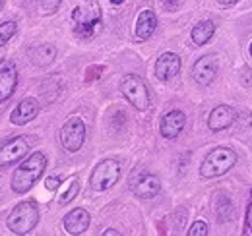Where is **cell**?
I'll return each mask as SVG.
<instances>
[{"mask_svg":"<svg viewBox=\"0 0 252 236\" xmlns=\"http://www.w3.org/2000/svg\"><path fill=\"white\" fill-rule=\"evenodd\" d=\"M45 167H47V157L43 153H33L30 155L14 173L12 177V190L18 192V194H24L32 188L33 184L41 178V175L45 173Z\"/></svg>","mask_w":252,"mask_h":236,"instance_id":"1","label":"cell"},{"mask_svg":"<svg viewBox=\"0 0 252 236\" xmlns=\"http://www.w3.org/2000/svg\"><path fill=\"white\" fill-rule=\"evenodd\" d=\"M72 20L80 37H92L101 22V8L97 0H74Z\"/></svg>","mask_w":252,"mask_h":236,"instance_id":"2","label":"cell"},{"mask_svg":"<svg viewBox=\"0 0 252 236\" xmlns=\"http://www.w3.org/2000/svg\"><path fill=\"white\" fill-rule=\"evenodd\" d=\"M237 163V153L229 148H216L210 151L200 167V175L204 178H216L225 175Z\"/></svg>","mask_w":252,"mask_h":236,"instance_id":"3","label":"cell"},{"mask_svg":"<svg viewBox=\"0 0 252 236\" xmlns=\"http://www.w3.org/2000/svg\"><path fill=\"white\" fill-rule=\"evenodd\" d=\"M39 223V209L35 202H22L8 217V229L14 235H28Z\"/></svg>","mask_w":252,"mask_h":236,"instance_id":"4","label":"cell"},{"mask_svg":"<svg viewBox=\"0 0 252 236\" xmlns=\"http://www.w3.org/2000/svg\"><path fill=\"white\" fill-rule=\"evenodd\" d=\"M121 91L130 101V105H134L138 111H148L150 109V93H148L146 84L142 82V78H138L134 74L125 76V80L121 84Z\"/></svg>","mask_w":252,"mask_h":236,"instance_id":"5","label":"cell"},{"mask_svg":"<svg viewBox=\"0 0 252 236\" xmlns=\"http://www.w3.org/2000/svg\"><path fill=\"white\" fill-rule=\"evenodd\" d=\"M119 178H121V163L115 159H107L95 167L90 182H92V188L95 192H105V190L113 188L119 182Z\"/></svg>","mask_w":252,"mask_h":236,"instance_id":"6","label":"cell"},{"mask_svg":"<svg viewBox=\"0 0 252 236\" xmlns=\"http://www.w3.org/2000/svg\"><path fill=\"white\" fill-rule=\"evenodd\" d=\"M84 140H86V124L84 120L78 117L68 118L66 124L61 130V142L66 151L74 153V151H80V148L84 146Z\"/></svg>","mask_w":252,"mask_h":236,"instance_id":"7","label":"cell"},{"mask_svg":"<svg viewBox=\"0 0 252 236\" xmlns=\"http://www.w3.org/2000/svg\"><path fill=\"white\" fill-rule=\"evenodd\" d=\"M18 86V70L12 60H0V103L10 99Z\"/></svg>","mask_w":252,"mask_h":236,"instance_id":"8","label":"cell"},{"mask_svg":"<svg viewBox=\"0 0 252 236\" xmlns=\"http://www.w3.org/2000/svg\"><path fill=\"white\" fill-rule=\"evenodd\" d=\"M218 74V59L214 55H206L202 59H198V62L192 68V78L200 84V86H208L214 82Z\"/></svg>","mask_w":252,"mask_h":236,"instance_id":"9","label":"cell"},{"mask_svg":"<svg viewBox=\"0 0 252 236\" xmlns=\"http://www.w3.org/2000/svg\"><path fill=\"white\" fill-rule=\"evenodd\" d=\"M161 190V182L156 175H150V173H142L138 178L132 180V192L142 198V200H150V198H156Z\"/></svg>","mask_w":252,"mask_h":236,"instance_id":"10","label":"cell"},{"mask_svg":"<svg viewBox=\"0 0 252 236\" xmlns=\"http://www.w3.org/2000/svg\"><path fill=\"white\" fill-rule=\"evenodd\" d=\"M181 70V59L175 53H165L158 59L156 64V76L161 82H169L173 80Z\"/></svg>","mask_w":252,"mask_h":236,"instance_id":"11","label":"cell"},{"mask_svg":"<svg viewBox=\"0 0 252 236\" xmlns=\"http://www.w3.org/2000/svg\"><path fill=\"white\" fill-rule=\"evenodd\" d=\"M185 122H187V117L181 113V111H171L167 113L163 120H161V136L167 138V140H175L183 128H185Z\"/></svg>","mask_w":252,"mask_h":236,"instance_id":"12","label":"cell"},{"mask_svg":"<svg viewBox=\"0 0 252 236\" xmlns=\"http://www.w3.org/2000/svg\"><path fill=\"white\" fill-rule=\"evenodd\" d=\"M28 153V142L24 138H14L0 148V165H12Z\"/></svg>","mask_w":252,"mask_h":236,"instance_id":"13","label":"cell"},{"mask_svg":"<svg viewBox=\"0 0 252 236\" xmlns=\"http://www.w3.org/2000/svg\"><path fill=\"white\" fill-rule=\"evenodd\" d=\"M90 227V213L86 209H74L64 217V231L68 235H82Z\"/></svg>","mask_w":252,"mask_h":236,"instance_id":"14","label":"cell"},{"mask_svg":"<svg viewBox=\"0 0 252 236\" xmlns=\"http://www.w3.org/2000/svg\"><path fill=\"white\" fill-rule=\"evenodd\" d=\"M39 115V103L35 99H24L10 115V120L16 124V126H22V124H28L32 122L33 118Z\"/></svg>","mask_w":252,"mask_h":236,"instance_id":"15","label":"cell"},{"mask_svg":"<svg viewBox=\"0 0 252 236\" xmlns=\"http://www.w3.org/2000/svg\"><path fill=\"white\" fill-rule=\"evenodd\" d=\"M235 109L229 107V105H220L212 111L210 115V120H208V126L214 130V132H220V130H225L227 126H231L235 122Z\"/></svg>","mask_w":252,"mask_h":236,"instance_id":"16","label":"cell"},{"mask_svg":"<svg viewBox=\"0 0 252 236\" xmlns=\"http://www.w3.org/2000/svg\"><path fill=\"white\" fill-rule=\"evenodd\" d=\"M158 28V18L152 10H142L136 22V39L146 41L154 35V31Z\"/></svg>","mask_w":252,"mask_h":236,"instance_id":"17","label":"cell"},{"mask_svg":"<svg viewBox=\"0 0 252 236\" xmlns=\"http://www.w3.org/2000/svg\"><path fill=\"white\" fill-rule=\"evenodd\" d=\"M30 60H32L35 66H49L53 60L57 59V47L51 45V43H43V45H37L30 49Z\"/></svg>","mask_w":252,"mask_h":236,"instance_id":"18","label":"cell"},{"mask_svg":"<svg viewBox=\"0 0 252 236\" xmlns=\"http://www.w3.org/2000/svg\"><path fill=\"white\" fill-rule=\"evenodd\" d=\"M214 33H216V26L212 24V22H200L192 33H190V37H192V41L196 43V45H206L212 37H214Z\"/></svg>","mask_w":252,"mask_h":236,"instance_id":"19","label":"cell"},{"mask_svg":"<svg viewBox=\"0 0 252 236\" xmlns=\"http://www.w3.org/2000/svg\"><path fill=\"white\" fill-rule=\"evenodd\" d=\"M14 35H16V24H14V22H4V24H0V47L6 45Z\"/></svg>","mask_w":252,"mask_h":236,"instance_id":"20","label":"cell"},{"mask_svg":"<svg viewBox=\"0 0 252 236\" xmlns=\"http://www.w3.org/2000/svg\"><path fill=\"white\" fill-rule=\"evenodd\" d=\"M78 192H80V182L74 178V180H70V188L64 192L63 196H61V206H66V204H70L76 196H78Z\"/></svg>","mask_w":252,"mask_h":236,"instance_id":"21","label":"cell"},{"mask_svg":"<svg viewBox=\"0 0 252 236\" xmlns=\"http://www.w3.org/2000/svg\"><path fill=\"white\" fill-rule=\"evenodd\" d=\"M190 236H206L208 235V225L204 223V221H196L194 225H192V229L189 231Z\"/></svg>","mask_w":252,"mask_h":236,"instance_id":"22","label":"cell"},{"mask_svg":"<svg viewBox=\"0 0 252 236\" xmlns=\"http://www.w3.org/2000/svg\"><path fill=\"white\" fill-rule=\"evenodd\" d=\"M63 0H41V6H43V12L45 14H55L57 8L61 6Z\"/></svg>","mask_w":252,"mask_h":236,"instance_id":"23","label":"cell"},{"mask_svg":"<svg viewBox=\"0 0 252 236\" xmlns=\"http://www.w3.org/2000/svg\"><path fill=\"white\" fill-rule=\"evenodd\" d=\"M161 4H163V8H165L167 12H173V10H177V8H179L181 0H161Z\"/></svg>","mask_w":252,"mask_h":236,"instance_id":"24","label":"cell"},{"mask_svg":"<svg viewBox=\"0 0 252 236\" xmlns=\"http://www.w3.org/2000/svg\"><path fill=\"white\" fill-rule=\"evenodd\" d=\"M247 229L252 235V194H251V202H249V209H247Z\"/></svg>","mask_w":252,"mask_h":236,"instance_id":"25","label":"cell"},{"mask_svg":"<svg viewBox=\"0 0 252 236\" xmlns=\"http://www.w3.org/2000/svg\"><path fill=\"white\" fill-rule=\"evenodd\" d=\"M59 186H61V178H59V177L47 178V188H49V190H57Z\"/></svg>","mask_w":252,"mask_h":236,"instance_id":"26","label":"cell"},{"mask_svg":"<svg viewBox=\"0 0 252 236\" xmlns=\"http://www.w3.org/2000/svg\"><path fill=\"white\" fill-rule=\"evenodd\" d=\"M220 4H223V6H231V4H237L239 0H218Z\"/></svg>","mask_w":252,"mask_h":236,"instance_id":"27","label":"cell"},{"mask_svg":"<svg viewBox=\"0 0 252 236\" xmlns=\"http://www.w3.org/2000/svg\"><path fill=\"white\" fill-rule=\"evenodd\" d=\"M103 235H105V236H117L119 233H117V231H105Z\"/></svg>","mask_w":252,"mask_h":236,"instance_id":"28","label":"cell"},{"mask_svg":"<svg viewBox=\"0 0 252 236\" xmlns=\"http://www.w3.org/2000/svg\"><path fill=\"white\" fill-rule=\"evenodd\" d=\"M111 2H113V4H123L125 0H111Z\"/></svg>","mask_w":252,"mask_h":236,"instance_id":"29","label":"cell"},{"mask_svg":"<svg viewBox=\"0 0 252 236\" xmlns=\"http://www.w3.org/2000/svg\"><path fill=\"white\" fill-rule=\"evenodd\" d=\"M2 180H4V177H2V175H0V188H2Z\"/></svg>","mask_w":252,"mask_h":236,"instance_id":"30","label":"cell"},{"mask_svg":"<svg viewBox=\"0 0 252 236\" xmlns=\"http://www.w3.org/2000/svg\"><path fill=\"white\" fill-rule=\"evenodd\" d=\"M2 4H4V0H0V8H2Z\"/></svg>","mask_w":252,"mask_h":236,"instance_id":"31","label":"cell"},{"mask_svg":"<svg viewBox=\"0 0 252 236\" xmlns=\"http://www.w3.org/2000/svg\"><path fill=\"white\" fill-rule=\"evenodd\" d=\"M251 57H252V43H251Z\"/></svg>","mask_w":252,"mask_h":236,"instance_id":"32","label":"cell"}]
</instances>
